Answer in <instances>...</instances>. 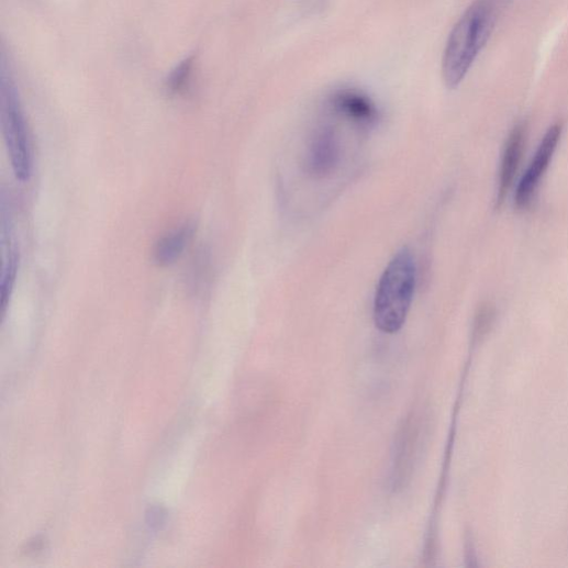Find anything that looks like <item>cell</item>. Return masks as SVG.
Instances as JSON below:
<instances>
[{
	"label": "cell",
	"instance_id": "cell-4",
	"mask_svg": "<svg viewBox=\"0 0 568 568\" xmlns=\"http://www.w3.org/2000/svg\"><path fill=\"white\" fill-rule=\"evenodd\" d=\"M563 130V124L556 123L548 129L543 137L534 158L517 185L514 204L519 210H524L531 204L541 180L552 163Z\"/></svg>",
	"mask_w": 568,
	"mask_h": 568
},
{
	"label": "cell",
	"instance_id": "cell-1",
	"mask_svg": "<svg viewBox=\"0 0 568 568\" xmlns=\"http://www.w3.org/2000/svg\"><path fill=\"white\" fill-rule=\"evenodd\" d=\"M502 7L503 0H476L453 27L442 60L447 88H457L465 80L491 38Z\"/></svg>",
	"mask_w": 568,
	"mask_h": 568
},
{
	"label": "cell",
	"instance_id": "cell-3",
	"mask_svg": "<svg viewBox=\"0 0 568 568\" xmlns=\"http://www.w3.org/2000/svg\"><path fill=\"white\" fill-rule=\"evenodd\" d=\"M2 120L14 176L20 182H29L33 175L31 140L18 90L5 77L2 82Z\"/></svg>",
	"mask_w": 568,
	"mask_h": 568
},
{
	"label": "cell",
	"instance_id": "cell-7",
	"mask_svg": "<svg viewBox=\"0 0 568 568\" xmlns=\"http://www.w3.org/2000/svg\"><path fill=\"white\" fill-rule=\"evenodd\" d=\"M527 130L524 124L516 125L511 132L502 154L497 205L505 201L520 168L526 145Z\"/></svg>",
	"mask_w": 568,
	"mask_h": 568
},
{
	"label": "cell",
	"instance_id": "cell-6",
	"mask_svg": "<svg viewBox=\"0 0 568 568\" xmlns=\"http://www.w3.org/2000/svg\"><path fill=\"white\" fill-rule=\"evenodd\" d=\"M339 162V144L331 127L320 129L313 136L305 160L307 171L314 178L332 174Z\"/></svg>",
	"mask_w": 568,
	"mask_h": 568
},
{
	"label": "cell",
	"instance_id": "cell-2",
	"mask_svg": "<svg viewBox=\"0 0 568 568\" xmlns=\"http://www.w3.org/2000/svg\"><path fill=\"white\" fill-rule=\"evenodd\" d=\"M415 264L409 249L403 248L391 260L378 285L375 321L385 333L398 332L405 322L415 288Z\"/></svg>",
	"mask_w": 568,
	"mask_h": 568
},
{
	"label": "cell",
	"instance_id": "cell-9",
	"mask_svg": "<svg viewBox=\"0 0 568 568\" xmlns=\"http://www.w3.org/2000/svg\"><path fill=\"white\" fill-rule=\"evenodd\" d=\"M2 278H0V301L5 310L11 300L20 268V255L18 250L10 249L3 259Z\"/></svg>",
	"mask_w": 568,
	"mask_h": 568
},
{
	"label": "cell",
	"instance_id": "cell-8",
	"mask_svg": "<svg viewBox=\"0 0 568 568\" xmlns=\"http://www.w3.org/2000/svg\"><path fill=\"white\" fill-rule=\"evenodd\" d=\"M196 222H183L166 236L162 237L153 250V260L158 267L174 265L183 254L196 233Z\"/></svg>",
	"mask_w": 568,
	"mask_h": 568
},
{
	"label": "cell",
	"instance_id": "cell-5",
	"mask_svg": "<svg viewBox=\"0 0 568 568\" xmlns=\"http://www.w3.org/2000/svg\"><path fill=\"white\" fill-rule=\"evenodd\" d=\"M328 108L336 116L360 127H372L379 121V110L375 102L356 89H339L328 98Z\"/></svg>",
	"mask_w": 568,
	"mask_h": 568
}]
</instances>
